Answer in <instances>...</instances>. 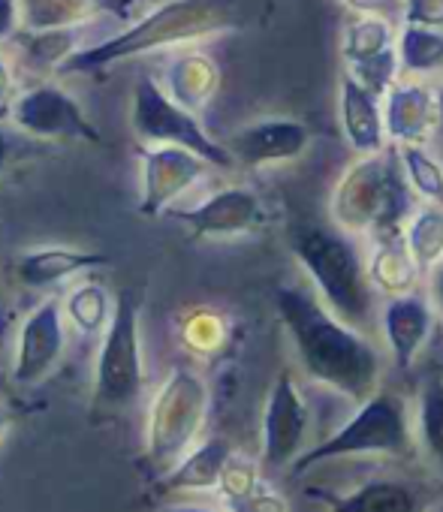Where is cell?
<instances>
[{
	"instance_id": "cell-30",
	"label": "cell",
	"mask_w": 443,
	"mask_h": 512,
	"mask_svg": "<svg viewBox=\"0 0 443 512\" xmlns=\"http://www.w3.org/2000/svg\"><path fill=\"white\" fill-rule=\"evenodd\" d=\"M419 431L431 458L443 467V377H431L419 395Z\"/></svg>"
},
{
	"instance_id": "cell-21",
	"label": "cell",
	"mask_w": 443,
	"mask_h": 512,
	"mask_svg": "<svg viewBox=\"0 0 443 512\" xmlns=\"http://www.w3.org/2000/svg\"><path fill=\"white\" fill-rule=\"evenodd\" d=\"M220 88L217 64L202 52H184L169 64L166 73V94L187 112H202Z\"/></svg>"
},
{
	"instance_id": "cell-39",
	"label": "cell",
	"mask_w": 443,
	"mask_h": 512,
	"mask_svg": "<svg viewBox=\"0 0 443 512\" xmlns=\"http://www.w3.org/2000/svg\"><path fill=\"white\" fill-rule=\"evenodd\" d=\"M10 431V410L0 404V440H4V434Z\"/></svg>"
},
{
	"instance_id": "cell-16",
	"label": "cell",
	"mask_w": 443,
	"mask_h": 512,
	"mask_svg": "<svg viewBox=\"0 0 443 512\" xmlns=\"http://www.w3.org/2000/svg\"><path fill=\"white\" fill-rule=\"evenodd\" d=\"M386 139L395 145H422L437 124L434 91L419 82H395L380 103Z\"/></svg>"
},
{
	"instance_id": "cell-12",
	"label": "cell",
	"mask_w": 443,
	"mask_h": 512,
	"mask_svg": "<svg viewBox=\"0 0 443 512\" xmlns=\"http://www.w3.org/2000/svg\"><path fill=\"white\" fill-rule=\"evenodd\" d=\"M67 350V326L64 308L58 299L40 302L19 329L16 359H13V380L19 386H40L55 374Z\"/></svg>"
},
{
	"instance_id": "cell-38",
	"label": "cell",
	"mask_w": 443,
	"mask_h": 512,
	"mask_svg": "<svg viewBox=\"0 0 443 512\" xmlns=\"http://www.w3.org/2000/svg\"><path fill=\"white\" fill-rule=\"evenodd\" d=\"M10 154H13V142L4 130H0V169L10 163Z\"/></svg>"
},
{
	"instance_id": "cell-29",
	"label": "cell",
	"mask_w": 443,
	"mask_h": 512,
	"mask_svg": "<svg viewBox=\"0 0 443 512\" xmlns=\"http://www.w3.org/2000/svg\"><path fill=\"white\" fill-rule=\"evenodd\" d=\"M79 28L70 31H40V34H28L25 40V58L40 67V70H61L76 52H79Z\"/></svg>"
},
{
	"instance_id": "cell-18",
	"label": "cell",
	"mask_w": 443,
	"mask_h": 512,
	"mask_svg": "<svg viewBox=\"0 0 443 512\" xmlns=\"http://www.w3.org/2000/svg\"><path fill=\"white\" fill-rule=\"evenodd\" d=\"M383 335L401 371H410L431 335V305L419 296H392L383 308Z\"/></svg>"
},
{
	"instance_id": "cell-32",
	"label": "cell",
	"mask_w": 443,
	"mask_h": 512,
	"mask_svg": "<svg viewBox=\"0 0 443 512\" xmlns=\"http://www.w3.org/2000/svg\"><path fill=\"white\" fill-rule=\"evenodd\" d=\"M401 22L443 31V0H401Z\"/></svg>"
},
{
	"instance_id": "cell-23",
	"label": "cell",
	"mask_w": 443,
	"mask_h": 512,
	"mask_svg": "<svg viewBox=\"0 0 443 512\" xmlns=\"http://www.w3.org/2000/svg\"><path fill=\"white\" fill-rule=\"evenodd\" d=\"M404 250L419 275L431 272L443 260V208L425 205L416 211L404 232Z\"/></svg>"
},
{
	"instance_id": "cell-15",
	"label": "cell",
	"mask_w": 443,
	"mask_h": 512,
	"mask_svg": "<svg viewBox=\"0 0 443 512\" xmlns=\"http://www.w3.org/2000/svg\"><path fill=\"white\" fill-rule=\"evenodd\" d=\"M308 145H311V130L296 118H263L236 130L224 142L233 163H242L248 169L299 160L308 151Z\"/></svg>"
},
{
	"instance_id": "cell-35",
	"label": "cell",
	"mask_w": 443,
	"mask_h": 512,
	"mask_svg": "<svg viewBox=\"0 0 443 512\" xmlns=\"http://www.w3.org/2000/svg\"><path fill=\"white\" fill-rule=\"evenodd\" d=\"M428 296H431V308L443 317V260L428 272Z\"/></svg>"
},
{
	"instance_id": "cell-25",
	"label": "cell",
	"mask_w": 443,
	"mask_h": 512,
	"mask_svg": "<svg viewBox=\"0 0 443 512\" xmlns=\"http://www.w3.org/2000/svg\"><path fill=\"white\" fill-rule=\"evenodd\" d=\"M395 58H398V70L404 73L425 76L443 70V31L401 25L395 37Z\"/></svg>"
},
{
	"instance_id": "cell-11",
	"label": "cell",
	"mask_w": 443,
	"mask_h": 512,
	"mask_svg": "<svg viewBox=\"0 0 443 512\" xmlns=\"http://www.w3.org/2000/svg\"><path fill=\"white\" fill-rule=\"evenodd\" d=\"M139 211L145 217H160L184 196L211 166L187 148L178 145H151L139 154Z\"/></svg>"
},
{
	"instance_id": "cell-27",
	"label": "cell",
	"mask_w": 443,
	"mask_h": 512,
	"mask_svg": "<svg viewBox=\"0 0 443 512\" xmlns=\"http://www.w3.org/2000/svg\"><path fill=\"white\" fill-rule=\"evenodd\" d=\"M398 163L410 193H419L425 202H443V163L425 151V145H398Z\"/></svg>"
},
{
	"instance_id": "cell-7",
	"label": "cell",
	"mask_w": 443,
	"mask_h": 512,
	"mask_svg": "<svg viewBox=\"0 0 443 512\" xmlns=\"http://www.w3.org/2000/svg\"><path fill=\"white\" fill-rule=\"evenodd\" d=\"M130 127L136 139L151 148V145H178L202 157L208 166L230 169L236 166L233 157L227 154L224 142H214L199 118L187 109H181L160 82L151 76H142L133 88V103H130Z\"/></svg>"
},
{
	"instance_id": "cell-34",
	"label": "cell",
	"mask_w": 443,
	"mask_h": 512,
	"mask_svg": "<svg viewBox=\"0 0 443 512\" xmlns=\"http://www.w3.org/2000/svg\"><path fill=\"white\" fill-rule=\"evenodd\" d=\"M22 28L19 0H0V40H10Z\"/></svg>"
},
{
	"instance_id": "cell-20",
	"label": "cell",
	"mask_w": 443,
	"mask_h": 512,
	"mask_svg": "<svg viewBox=\"0 0 443 512\" xmlns=\"http://www.w3.org/2000/svg\"><path fill=\"white\" fill-rule=\"evenodd\" d=\"M233 458V446L224 437H211L193 446L178 464H172L163 476L166 491H208L220 485L227 464Z\"/></svg>"
},
{
	"instance_id": "cell-19",
	"label": "cell",
	"mask_w": 443,
	"mask_h": 512,
	"mask_svg": "<svg viewBox=\"0 0 443 512\" xmlns=\"http://www.w3.org/2000/svg\"><path fill=\"white\" fill-rule=\"evenodd\" d=\"M106 263H109L106 253L73 250V247H37L16 260V278L28 287H55Z\"/></svg>"
},
{
	"instance_id": "cell-28",
	"label": "cell",
	"mask_w": 443,
	"mask_h": 512,
	"mask_svg": "<svg viewBox=\"0 0 443 512\" xmlns=\"http://www.w3.org/2000/svg\"><path fill=\"white\" fill-rule=\"evenodd\" d=\"M416 269L410 263V256L404 247H395V244H386L380 247V253L374 256V263L368 269V281L371 287H380L386 293H398L404 296L410 290V284L416 281Z\"/></svg>"
},
{
	"instance_id": "cell-13",
	"label": "cell",
	"mask_w": 443,
	"mask_h": 512,
	"mask_svg": "<svg viewBox=\"0 0 443 512\" xmlns=\"http://www.w3.org/2000/svg\"><path fill=\"white\" fill-rule=\"evenodd\" d=\"M347 76L383 100V94L398 82L395 31L392 22L377 16H359L344 34Z\"/></svg>"
},
{
	"instance_id": "cell-26",
	"label": "cell",
	"mask_w": 443,
	"mask_h": 512,
	"mask_svg": "<svg viewBox=\"0 0 443 512\" xmlns=\"http://www.w3.org/2000/svg\"><path fill=\"white\" fill-rule=\"evenodd\" d=\"M329 512H416V497L398 482H368L353 494L332 500Z\"/></svg>"
},
{
	"instance_id": "cell-33",
	"label": "cell",
	"mask_w": 443,
	"mask_h": 512,
	"mask_svg": "<svg viewBox=\"0 0 443 512\" xmlns=\"http://www.w3.org/2000/svg\"><path fill=\"white\" fill-rule=\"evenodd\" d=\"M341 4H347L359 16H377L386 22H392L395 16L401 19V0H341Z\"/></svg>"
},
{
	"instance_id": "cell-1",
	"label": "cell",
	"mask_w": 443,
	"mask_h": 512,
	"mask_svg": "<svg viewBox=\"0 0 443 512\" xmlns=\"http://www.w3.org/2000/svg\"><path fill=\"white\" fill-rule=\"evenodd\" d=\"M272 299L311 380L353 401H365L368 395H374L380 359L377 350L362 338V332L329 314L323 302L308 290L284 284L275 290Z\"/></svg>"
},
{
	"instance_id": "cell-24",
	"label": "cell",
	"mask_w": 443,
	"mask_h": 512,
	"mask_svg": "<svg viewBox=\"0 0 443 512\" xmlns=\"http://www.w3.org/2000/svg\"><path fill=\"white\" fill-rule=\"evenodd\" d=\"M217 488H224L227 506L233 512H287L284 500L278 494H272L269 488H263L257 482L254 470L248 464L236 461V455L230 458Z\"/></svg>"
},
{
	"instance_id": "cell-22",
	"label": "cell",
	"mask_w": 443,
	"mask_h": 512,
	"mask_svg": "<svg viewBox=\"0 0 443 512\" xmlns=\"http://www.w3.org/2000/svg\"><path fill=\"white\" fill-rule=\"evenodd\" d=\"M112 7L115 0H19V16L28 34H40L82 28Z\"/></svg>"
},
{
	"instance_id": "cell-17",
	"label": "cell",
	"mask_w": 443,
	"mask_h": 512,
	"mask_svg": "<svg viewBox=\"0 0 443 512\" xmlns=\"http://www.w3.org/2000/svg\"><path fill=\"white\" fill-rule=\"evenodd\" d=\"M338 112H341L344 139L359 157H371V154L386 151L380 97H374L368 88H362L347 73L341 76V88H338Z\"/></svg>"
},
{
	"instance_id": "cell-2",
	"label": "cell",
	"mask_w": 443,
	"mask_h": 512,
	"mask_svg": "<svg viewBox=\"0 0 443 512\" xmlns=\"http://www.w3.org/2000/svg\"><path fill=\"white\" fill-rule=\"evenodd\" d=\"M242 25L239 0H166L115 37L79 49L61 73H100L118 61L151 55L160 49H178L205 37L224 34Z\"/></svg>"
},
{
	"instance_id": "cell-31",
	"label": "cell",
	"mask_w": 443,
	"mask_h": 512,
	"mask_svg": "<svg viewBox=\"0 0 443 512\" xmlns=\"http://www.w3.org/2000/svg\"><path fill=\"white\" fill-rule=\"evenodd\" d=\"M70 320L82 329V332H97L103 326V320H109V305L100 287H82L79 293H73L70 299Z\"/></svg>"
},
{
	"instance_id": "cell-41",
	"label": "cell",
	"mask_w": 443,
	"mask_h": 512,
	"mask_svg": "<svg viewBox=\"0 0 443 512\" xmlns=\"http://www.w3.org/2000/svg\"><path fill=\"white\" fill-rule=\"evenodd\" d=\"M434 512H443V500H440V503H437V509H434Z\"/></svg>"
},
{
	"instance_id": "cell-36",
	"label": "cell",
	"mask_w": 443,
	"mask_h": 512,
	"mask_svg": "<svg viewBox=\"0 0 443 512\" xmlns=\"http://www.w3.org/2000/svg\"><path fill=\"white\" fill-rule=\"evenodd\" d=\"M10 94H13V70L4 58H0V103H7Z\"/></svg>"
},
{
	"instance_id": "cell-9",
	"label": "cell",
	"mask_w": 443,
	"mask_h": 512,
	"mask_svg": "<svg viewBox=\"0 0 443 512\" xmlns=\"http://www.w3.org/2000/svg\"><path fill=\"white\" fill-rule=\"evenodd\" d=\"M13 124L34 139L55 142H100L97 127L88 121L85 109L76 97H70L58 85H34L22 91L10 106Z\"/></svg>"
},
{
	"instance_id": "cell-3",
	"label": "cell",
	"mask_w": 443,
	"mask_h": 512,
	"mask_svg": "<svg viewBox=\"0 0 443 512\" xmlns=\"http://www.w3.org/2000/svg\"><path fill=\"white\" fill-rule=\"evenodd\" d=\"M290 250L314 281L323 308L359 332L371 320V281L359 247L341 229L299 223L290 232Z\"/></svg>"
},
{
	"instance_id": "cell-6",
	"label": "cell",
	"mask_w": 443,
	"mask_h": 512,
	"mask_svg": "<svg viewBox=\"0 0 443 512\" xmlns=\"http://www.w3.org/2000/svg\"><path fill=\"white\" fill-rule=\"evenodd\" d=\"M208 416V386L193 368H175L157 389L148 425H145V455L154 467L169 470L196 443Z\"/></svg>"
},
{
	"instance_id": "cell-4",
	"label": "cell",
	"mask_w": 443,
	"mask_h": 512,
	"mask_svg": "<svg viewBox=\"0 0 443 512\" xmlns=\"http://www.w3.org/2000/svg\"><path fill=\"white\" fill-rule=\"evenodd\" d=\"M410 214V187L395 151L353 163L332 193V220L344 232H389Z\"/></svg>"
},
{
	"instance_id": "cell-10",
	"label": "cell",
	"mask_w": 443,
	"mask_h": 512,
	"mask_svg": "<svg viewBox=\"0 0 443 512\" xmlns=\"http://www.w3.org/2000/svg\"><path fill=\"white\" fill-rule=\"evenodd\" d=\"M166 214L181 226H187L193 238L251 235L269 220L263 199L248 187H224L193 208H169Z\"/></svg>"
},
{
	"instance_id": "cell-8",
	"label": "cell",
	"mask_w": 443,
	"mask_h": 512,
	"mask_svg": "<svg viewBox=\"0 0 443 512\" xmlns=\"http://www.w3.org/2000/svg\"><path fill=\"white\" fill-rule=\"evenodd\" d=\"M407 443L410 437H407V419H404L401 401L386 392H377V395H368L353 413V419L341 425L329 440L302 452L293 461V473H305L314 464L344 458V455H365V452L398 455L407 449Z\"/></svg>"
},
{
	"instance_id": "cell-40",
	"label": "cell",
	"mask_w": 443,
	"mask_h": 512,
	"mask_svg": "<svg viewBox=\"0 0 443 512\" xmlns=\"http://www.w3.org/2000/svg\"><path fill=\"white\" fill-rule=\"evenodd\" d=\"M163 512H214V509H205V506H169Z\"/></svg>"
},
{
	"instance_id": "cell-37",
	"label": "cell",
	"mask_w": 443,
	"mask_h": 512,
	"mask_svg": "<svg viewBox=\"0 0 443 512\" xmlns=\"http://www.w3.org/2000/svg\"><path fill=\"white\" fill-rule=\"evenodd\" d=\"M434 106H437V124H434V133L443 139V85L434 91Z\"/></svg>"
},
{
	"instance_id": "cell-14",
	"label": "cell",
	"mask_w": 443,
	"mask_h": 512,
	"mask_svg": "<svg viewBox=\"0 0 443 512\" xmlns=\"http://www.w3.org/2000/svg\"><path fill=\"white\" fill-rule=\"evenodd\" d=\"M308 434V407L290 371H281L263 410V464L278 470L302 455Z\"/></svg>"
},
{
	"instance_id": "cell-5",
	"label": "cell",
	"mask_w": 443,
	"mask_h": 512,
	"mask_svg": "<svg viewBox=\"0 0 443 512\" xmlns=\"http://www.w3.org/2000/svg\"><path fill=\"white\" fill-rule=\"evenodd\" d=\"M145 389V359L139 335V305L130 293H121L112 302L103 344L97 350L91 404L100 413L130 410Z\"/></svg>"
}]
</instances>
